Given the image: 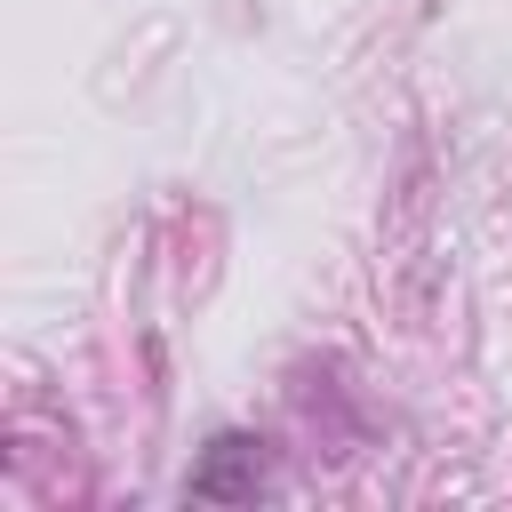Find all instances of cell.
<instances>
[{"label": "cell", "instance_id": "6da1fadb", "mask_svg": "<svg viewBox=\"0 0 512 512\" xmlns=\"http://www.w3.org/2000/svg\"><path fill=\"white\" fill-rule=\"evenodd\" d=\"M256 448H264V440H248V432H216L208 456L192 464V496H224V504L256 496V488H264V456H256Z\"/></svg>", "mask_w": 512, "mask_h": 512}]
</instances>
